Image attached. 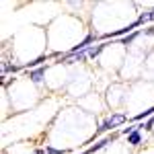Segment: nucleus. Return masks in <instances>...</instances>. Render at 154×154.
I'll use <instances>...</instances> for the list:
<instances>
[{
	"mask_svg": "<svg viewBox=\"0 0 154 154\" xmlns=\"http://www.w3.org/2000/svg\"><path fill=\"white\" fill-rule=\"evenodd\" d=\"M125 121H128V115H125V113L115 111V113H111V115H109V117L101 123V128H99V131H97V136H99V134H103V131L115 130V128H119V125H123Z\"/></svg>",
	"mask_w": 154,
	"mask_h": 154,
	"instance_id": "nucleus-1",
	"label": "nucleus"
},
{
	"mask_svg": "<svg viewBox=\"0 0 154 154\" xmlns=\"http://www.w3.org/2000/svg\"><path fill=\"white\" fill-rule=\"evenodd\" d=\"M43 76H45V68H37V70H31V72H29L31 82H35V84H41V82H43Z\"/></svg>",
	"mask_w": 154,
	"mask_h": 154,
	"instance_id": "nucleus-2",
	"label": "nucleus"
},
{
	"mask_svg": "<svg viewBox=\"0 0 154 154\" xmlns=\"http://www.w3.org/2000/svg\"><path fill=\"white\" fill-rule=\"evenodd\" d=\"M142 140H144V136H142L140 130L131 131L130 136H128V144H130V146H138V144H142Z\"/></svg>",
	"mask_w": 154,
	"mask_h": 154,
	"instance_id": "nucleus-3",
	"label": "nucleus"
},
{
	"mask_svg": "<svg viewBox=\"0 0 154 154\" xmlns=\"http://www.w3.org/2000/svg\"><path fill=\"white\" fill-rule=\"evenodd\" d=\"M107 48V43H97V45H91L88 48V58L91 60H95V58H99L101 56V51Z\"/></svg>",
	"mask_w": 154,
	"mask_h": 154,
	"instance_id": "nucleus-4",
	"label": "nucleus"
},
{
	"mask_svg": "<svg viewBox=\"0 0 154 154\" xmlns=\"http://www.w3.org/2000/svg\"><path fill=\"white\" fill-rule=\"evenodd\" d=\"M136 21H138V25H144V23H148V21H154V8H152V11L142 12V14H140Z\"/></svg>",
	"mask_w": 154,
	"mask_h": 154,
	"instance_id": "nucleus-5",
	"label": "nucleus"
},
{
	"mask_svg": "<svg viewBox=\"0 0 154 154\" xmlns=\"http://www.w3.org/2000/svg\"><path fill=\"white\" fill-rule=\"evenodd\" d=\"M148 117H154V107L146 109V111H142V113H138V115L134 117V121H142V119H148Z\"/></svg>",
	"mask_w": 154,
	"mask_h": 154,
	"instance_id": "nucleus-6",
	"label": "nucleus"
},
{
	"mask_svg": "<svg viewBox=\"0 0 154 154\" xmlns=\"http://www.w3.org/2000/svg\"><path fill=\"white\" fill-rule=\"evenodd\" d=\"M140 35H144V33L134 31L131 35H128V37H123V39H121V45H131V43H134V39H136V37H140Z\"/></svg>",
	"mask_w": 154,
	"mask_h": 154,
	"instance_id": "nucleus-7",
	"label": "nucleus"
},
{
	"mask_svg": "<svg viewBox=\"0 0 154 154\" xmlns=\"http://www.w3.org/2000/svg\"><path fill=\"white\" fill-rule=\"evenodd\" d=\"M45 152L48 154H64V150H60V148H45Z\"/></svg>",
	"mask_w": 154,
	"mask_h": 154,
	"instance_id": "nucleus-8",
	"label": "nucleus"
},
{
	"mask_svg": "<svg viewBox=\"0 0 154 154\" xmlns=\"http://www.w3.org/2000/svg\"><path fill=\"white\" fill-rule=\"evenodd\" d=\"M33 154H48V152H45V148H39V150H35Z\"/></svg>",
	"mask_w": 154,
	"mask_h": 154,
	"instance_id": "nucleus-9",
	"label": "nucleus"
},
{
	"mask_svg": "<svg viewBox=\"0 0 154 154\" xmlns=\"http://www.w3.org/2000/svg\"><path fill=\"white\" fill-rule=\"evenodd\" d=\"M80 154H93V152H91V150H84V152H80Z\"/></svg>",
	"mask_w": 154,
	"mask_h": 154,
	"instance_id": "nucleus-10",
	"label": "nucleus"
}]
</instances>
